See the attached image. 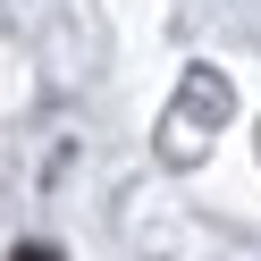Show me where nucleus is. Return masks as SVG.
Returning <instances> with one entry per match:
<instances>
[{
	"mask_svg": "<svg viewBox=\"0 0 261 261\" xmlns=\"http://www.w3.org/2000/svg\"><path fill=\"white\" fill-rule=\"evenodd\" d=\"M9 261H59V253H51V244H17Z\"/></svg>",
	"mask_w": 261,
	"mask_h": 261,
	"instance_id": "f257e3e1",
	"label": "nucleus"
}]
</instances>
